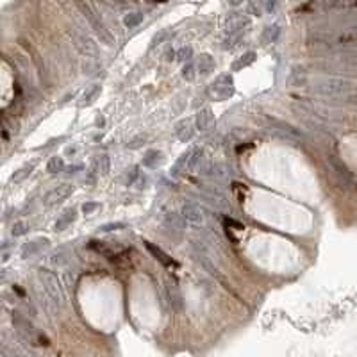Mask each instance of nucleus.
Returning a JSON list of instances; mask_svg holds the SVG:
<instances>
[{"instance_id":"nucleus-1","label":"nucleus","mask_w":357,"mask_h":357,"mask_svg":"<svg viewBox=\"0 0 357 357\" xmlns=\"http://www.w3.org/2000/svg\"><path fill=\"white\" fill-rule=\"evenodd\" d=\"M311 91L325 99H346L348 95L357 93V86L352 81L334 75H318L311 81Z\"/></svg>"},{"instance_id":"nucleus-2","label":"nucleus","mask_w":357,"mask_h":357,"mask_svg":"<svg viewBox=\"0 0 357 357\" xmlns=\"http://www.w3.org/2000/svg\"><path fill=\"white\" fill-rule=\"evenodd\" d=\"M79 9H81L82 17L86 18L88 24H90V27L93 29V33L99 36V40L102 41V43H106V45H115V38H113L111 31L107 29L106 22L102 20V17L99 15V11H97V8H95L93 4H90V2H77Z\"/></svg>"},{"instance_id":"nucleus-3","label":"nucleus","mask_w":357,"mask_h":357,"mask_svg":"<svg viewBox=\"0 0 357 357\" xmlns=\"http://www.w3.org/2000/svg\"><path fill=\"white\" fill-rule=\"evenodd\" d=\"M38 280H40V286L47 291V295L54 300V304L61 307L65 304V291H63V286L59 282L58 275L54 271L47 270V268H40L38 270Z\"/></svg>"},{"instance_id":"nucleus-4","label":"nucleus","mask_w":357,"mask_h":357,"mask_svg":"<svg viewBox=\"0 0 357 357\" xmlns=\"http://www.w3.org/2000/svg\"><path fill=\"white\" fill-rule=\"evenodd\" d=\"M207 91L214 100H227L234 95V81L230 75H220L211 82Z\"/></svg>"},{"instance_id":"nucleus-5","label":"nucleus","mask_w":357,"mask_h":357,"mask_svg":"<svg viewBox=\"0 0 357 357\" xmlns=\"http://www.w3.org/2000/svg\"><path fill=\"white\" fill-rule=\"evenodd\" d=\"M182 218L195 227L207 225V220H209L207 211L204 209V205L197 204V202H193V200H188L182 204Z\"/></svg>"},{"instance_id":"nucleus-6","label":"nucleus","mask_w":357,"mask_h":357,"mask_svg":"<svg viewBox=\"0 0 357 357\" xmlns=\"http://www.w3.org/2000/svg\"><path fill=\"white\" fill-rule=\"evenodd\" d=\"M270 132H273L275 136H279L280 140L289 141V143H295V145H298V143L304 141V134H302L298 129H295L293 125L284 123V122H271Z\"/></svg>"},{"instance_id":"nucleus-7","label":"nucleus","mask_w":357,"mask_h":357,"mask_svg":"<svg viewBox=\"0 0 357 357\" xmlns=\"http://www.w3.org/2000/svg\"><path fill=\"white\" fill-rule=\"evenodd\" d=\"M70 36L74 40L75 47L79 49V52L84 54L86 58H97L99 56V47L88 34L79 33L77 29H70Z\"/></svg>"},{"instance_id":"nucleus-8","label":"nucleus","mask_w":357,"mask_h":357,"mask_svg":"<svg viewBox=\"0 0 357 357\" xmlns=\"http://www.w3.org/2000/svg\"><path fill=\"white\" fill-rule=\"evenodd\" d=\"M336 66L345 68V70L357 74V47H343L336 52Z\"/></svg>"},{"instance_id":"nucleus-9","label":"nucleus","mask_w":357,"mask_h":357,"mask_svg":"<svg viewBox=\"0 0 357 357\" xmlns=\"http://www.w3.org/2000/svg\"><path fill=\"white\" fill-rule=\"evenodd\" d=\"M163 227L166 229V232H168L172 238L179 239V238H182V234H184V218H182V214L170 211V213L164 214Z\"/></svg>"},{"instance_id":"nucleus-10","label":"nucleus","mask_w":357,"mask_h":357,"mask_svg":"<svg viewBox=\"0 0 357 357\" xmlns=\"http://www.w3.org/2000/svg\"><path fill=\"white\" fill-rule=\"evenodd\" d=\"M72 193H74V186L72 184H59L50 189L49 193L45 195V198H43V202H45L47 207H52V205H58L63 200H66Z\"/></svg>"},{"instance_id":"nucleus-11","label":"nucleus","mask_w":357,"mask_h":357,"mask_svg":"<svg viewBox=\"0 0 357 357\" xmlns=\"http://www.w3.org/2000/svg\"><path fill=\"white\" fill-rule=\"evenodd\" d=\"M13 323H15V328H17L18 334H20V336L24 337L25 341L34 343V339L38 337V332L34 330V327L29 323V320H27L24 314H20V312H15V314H13Z\"/></svg>"},{"instance_id":"nucleus-12","label":"nucleus","mask_w":357,"mask_h":357,"mask_svg":"<svg viewBox=\"0 0 357 357\" xmlns=\"http://www.w3.org/2000/svg\"><path fill=\"white\" fill-rule=\"evenodd\" d=\"M327 163H328V166H330V172L334 173V177H336L341 184H343V186L352 184V182H353L352 173L348 172V168L345 166V163H341V161L337 159L336 156H328L327 157Z\"/></svg>"},{"instance_id":"nucleus-13","label":"nucleus","mask_w":357,"mask_h":357,"mask_svg":"<svg viewBox=\"0 0 357 357\" xmlns=\"http://www.w3.org/2000/svg\"><path fill=\"white\" fill-rule=\"evenodd\" d=\"M166 293H168V300H170V305L177 311H182L184 307V300H182V295H181V289L177 286V282L173 279H168L166 280Z\"/></svg>"},{"instance_id":"nucleus-14","label":"nucleus","mask_w":357,"mask_h":357,"mask_svg":"<svg viewBox=\"0 0 357 357\" xmlns=\"http://www.w3.org/2000/svg\"><path fill=\"white\" fill-rule=\"evenodd\" d=\"M202 197L205 198V200L209 202L211 205H213L214 209H227L229 207V204H227V198L223 197L218 189H213V188H205L202 189Z\"/></svg>"},{"instance_id":"nucleus-15","label":"nucleus","mask_w":357,"mask_h":357,"mask_svg":"<svg viewBox=\"0 0 357 357\" xmlns=\"http://www.w3.org/2000/svg\"><path fill=\"white\" fill-rule=\"evenodd\" d=\"M49 245H50V241L47 238H40V239H34V241L25 243V245L22 246V257L24 259L33 257V255L40 254L41 250H45Z\"/></svg>"},{"instance_id":"nucleus-16","label":"nucleus","mask_w":357,"mask_h":357,"mask_svg":"<svg viewBox=\"0 0 357 357\" xmlns=\"http://www.w3.org/2000/svg\"><path fill=\"white\" fill-rule=\"evenodd\" d=\"M175 134H177V138H179L181 141L188 143V141L195 136L193 123L189 122V120H182V122H179L175 125Z\"/></svg>"},{"instance_id":"nucleus-17","label":"nucleus","mask_w":357,"mask_h":357,"mask_svg":"<svg viewBox=\"0 0 357 357\" xmlns=\"http://www.w3.org/2000/svg\"><path fill=\"white\" fill-rule=\"evenodd\" d=\"M280 33H282V29H280L279 24H273V25H266L263 31V34H261V41H263L264 45H270V43H275L277 40H279Z\"/></svg>"},{"instance_id":"nucleus-18","label":"nucleus","mask_w":357,"mask_h":357,"mask_svg":"<svg viewBox=\"0 0 357 357\" xmlns=\"http://www.w3.org/2000/svg\"><path fill=\"white\" fill-rule=\"evenodd\" d=\"M202 173L213 177V179H225L227 177V168L220 163H211L202 166Z\"/></svg>"},{"instance_id":"nucleus-19","label":"nucleus","mask_w":357,"mask_h":357,"mask_svg":"<svg viewBox=\"0 0 357 357\" xmlns=\"http://www.w3.org/2000/svg\"><path fill=\"white\" fill-rule=\"evenodd\" d=\"M213 120H214L213 111H211L209 107H205V109L198 111L197 120H195V123H197V129H198V131H207V129L211 127Z\"/></svg>"},{"instance_id":"nucleus-20","label":"nucleus","mask_w":357,"mask_h":357,"mask_svg":"<svg viewBox=\"0 0 357 357\" xmlns=\"http://www.w3.org/2000/svg\"><path fill=\"white\" fill-rule=\"evenodd\" d=\"M214 66H216V63H214V59L211 58L209 54H202L197 61V70L200 75H209L214 70Z\"/></svg>"},{"instance_id":"nucleus-21","label":"nucleus","mask_w":357,"mask_h":357,"mask_svg":"<svg viewBox=\"0 0 357 357\" xmlns=\"http://www.w3.org/2000/svg\"><path fill=\"white\" fill-rule=\"evenodd\" d=\"M75 218H77V213H75V209H66L65 213H63L61 216L58 218V222H56L54 229H56V230H65L66 227L72 225V223L75 222Z\"/></svg>"},{"instance_id":"nucleus-22","label":"nucleus","mask_w":357,"mask_h":357,"mask_svg":"<svg viewBox=\"0 0 357 357\" xmlns=\"http://www.w3.org/2000/svg\"><path fill=\"white\" fill-rule=\"evenodd\" d=\"M145 246H147V250L150 252V254H152L154 257H156L157 261H159V263H163L164 266H173V264H175V263L172 261V259L168 257V255H166L163 250H161L159 246L152 245V243H148V241H145Z\"/></svg>"},{"instance_id":"nucleus-23","label":"nucleus","mask_w":357,"mask_h":357,"mask_svg":"<svg viewBox=\"0 0 357 357\" xmlns=\"http://www.w3.org/2000/svg\"><path fill=\"white\" fill-rule=\"evenodd\" d=\"M257 59V54L255 52H246V54H243L241 58H238L234 63H232V70L234 72H239V70H243V68H246V66H250L252 63Z\"/></svg>"},{"instance_id":"nucleus-24","label":"nucleus","mask_w":357,"mask_h":357,"mask_svg":"<svg viewBox=\"0 0 357 357\" xmlns=\"http://www.w3.org/2000/svg\"><path fill=\"white\" fill-rule=\"evenodd\" d=\"M189 154H191V150L189 152H184L181 154V157L175 161V164L172 166V177H179L182 172H186L188 170V164H189Z\"/></svg>"},{"instance_id":"nucleus-25","label":"nucleus","mask_w":357,"mask_h":357,"mask_svg":"<svg viewBox=\"0 0 357 357\" xmlns=\"http://www.w3.org/2000/svg\"><path fill=\"white\" fill-rule=\"evenodd\" d=\"M202 161H204V150L202 148H195L189 154V164H188V172H193V170L200 168L202 170Z\"/></svg>"},{"instance_id":"nucleus-26","label":"nucleus","mask_w":357,"mask_h":357,"mask_svg":"<svg viewBox=\"0 0 357 357\" xmlns=\"http://www.w3.org/2000/svg\"><path fill=\"white\" fill-rule=\"evenodd\" d=\"M143 18H145L143 11H131L123 17V24H125V27H129V29H134V27H138V25L143 22Z\"/></svg>"},{"instance_id":"nucleus-27","label":"nucleus","mask_w":357,"mask_h":357,"mask_svg":"<svg viewBox=\"0 0 357 357\" xmlns=\"http://www.w3.org/2000/svg\"><path fill=\"white\" fill-rule=\"evenodd\" d=\"M34 166L36 164L34 163H29V164H24L20 170H17V172L13 173V182H22V181H25L27 177L33 173V170H34Z\"/></svg>"},{"instance_id":"nucleus-28","label":"nucleus","mask_w":357,"mask_h":357,"mask_svg":"<svg viewBox=\"0 0 357 357\" xmlns=\"http://www.w3.org/2000/svg\"><path fill=\"white\" fill-rule=\"evenodd\" d=\"M100 90H102L100 84H93L91 88H88V90L84 91V95H82V104H84V106H90L91 102H95V99L100 95Z\"/></svg>"},{"instance_id":"nucleus-29","label":"nucleus","mask_w":357,"mask_h":357,"mask_svg":"<svg viewBox=\"0 0 357 357\" xmlns=\"http://www.w3.org/2000/svg\"><path fill=\"white\" fill-rule=\"evenodd\" d=\"M47 172L49 173H61L65 172V161L63 157H50L49 164H47Z\"/></svg>"},{"instance_id":"nucleus-30","label":"nucleus","mask_w":357,"mask_h":357,"mask_svg":"<svg viewBox=\"0 0 357 357\" xmlns=\"http://www.w3.org/2000/svg\"><path fill=\"white\" fill-rule=\"evenodd\" d=\"M161 157H163V154L157 152V150H148V152L145 154V157H143V164L145 166H148V168H154V166H157V163L161 161Z\"/></svg>"},{"instance_id":"nucleus-31","label":"nucleus","mask_w":357,"mask_h":357,"mask_svg":"<svg viewBox=\"0 0 357 357\" xmlns=\"http://www.w3.org/2000/svg\"><path fill=\"white\" fill-rule=\"evenodd\" d=\"M170 36H172V33H170L168 29L159 31V33H157L156 36L152 38V43H150V47H157V45H161V43H166V41L170 40Z\"/></svg>"},{"instance_id":"nucleus-32","label":"nucleus","mask_w":357,"mask_h":357,"mask_svg":"<svg viewBox=\"0 0 357 357\" xmlns=\"http://www.w3.org/2000/svg\"><path fill=\"white\" fill-rule=\"evenodd\" d=\"M29 232V225L25 222H17L15 225H13L11 229V234L15 236V238H20V236H25Z\"/></svg>"},{"instance_id":"nucleus-33","label":"nucleus","mask_w":357,"mask_h":357,"mask_svg":"<svg viewBox=\"0 0 357 357\" xmlns=\"http://www.w3.org/2000/svg\"><path fill=\"white\" fill-rule=\"evenodd\" d=\"M195 70H197V66L191 65V63H188V65H184V68H182V77H184L186 81H193V79L197 77Z\"/></svg>"},{"instance_id":"nucleus-34","label":"nucleus","mask_w":357,"mask_h":357,"mask_svg":"<svg viewBox=\"0 0 357 357\" xmlns=\"http://www.w3.org/2000/svg\"><path fill=\"white\" fill-rule=\"evenodd\" d=\"M191 56H193V49H191V47H182V49L177 52V59H179V61H189Z\"/></svg>"},{"instance_id":"nucleus-35","label":"nucleus","mask_w":357,"mask_h":357,"mask_svg":"<svg viewBox=\"0 0 357 357\" xmlns=\"http://www.w3.org/2000/svg\"><path fill=\"white\" fill-rule=\"evenodd\" d=\"M68 254H66V252H56V254H54V257H52V263L56 264V266H63V264L66 263V261H68Z\"/></svg>"},{"instance_id":"nucleus-36","label":"nucleus","mask_w":357,"mask_h":357,"mask_svg":"<svg viewBox=\"0 0 357 357\" xmlns=\"http://www.w3.org/2000/svg\"><path fill=\"white\" fill-rule=\"evenodd\" d=\"M99 166H100V172H102L104 175H107V172H109V157H107L106 154H102V156L99 157Z\"/></svg>"},{"instance_id":"nucleus-37","label":"nucleus","mask_w":357,"mask_h":357,"mask_svg":"<svg viewBox=\"0 0 357 357\" xmlns=\"http://www.w3.org/2000/svg\"><path fill=\"white\" fill-rule=\"evenodd\" d=\"M100 209V204L99 202H86V204L82 205V213L84 214H91L93 211Z\"/></svg>"},{"instance_id":"nucleus-38","label":"nucleus","mask_w":357,"mask_h":357,"mask_svg":"<svg viewBox=\"0 0 357 357\" xmlns=\"http://www.w3.org/2000/svg\"><path fill=\"white\" fill-rule=\"evenodd\" d=\"M125 223H106V225L100 227L102 232H109V230H118V229H123Z\"/></svg>"},{"instance_id":"nucleus-39","label":"nucleus","mask_w":357,"mask_h":357,"mask_svg":"<svg viewBox=\"0 0 357 357\" xmlns=\"http://www.w3.org/2000/svg\"><path fill=\"white\" fill-rule=\"evenodd\" d=\"M248 11H250L252 15H255V17H261V15H263V6L250 2V4H248Z\"/></svg>"},{"instance_id":"nucleus-40","label":"nucleus","mask_w":357,"mask_h":357,"mask_svg":"<svg viewBox=\"0 0 357 357\" xmlns=\"http://www.w3.org/2000/svg\"><path fill=\"white\" fill-rule=\"evenodd\" d=\"M264 6H266V9H268V11H273V9L277 8V4H275V2H271V4H270V2H268V4H264Z\"/></svg>"},{"instance_id":"nucleus-41","label":"nucleus","mask_w":357,"mask_h":357,"mask_svg":"<svg viewBox=\"0 0 357 357\" xmlns=\"http://www.w3.org/2000/svg\"><path fill=\"white\" fill-rule=\"evenodd\" d=\"M173 56H175V52H173V50H168V52H166V59H168V61L173 58Z\"/></svg>"}]
</instances>
